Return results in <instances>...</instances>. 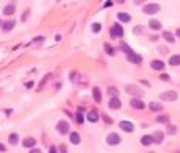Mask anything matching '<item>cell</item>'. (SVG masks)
<instances>
[{"instance_id": "obj_1", "label": "cell", "mask_w": 180, "mask_h": 153, "mask_svg": "<svg viewBox=\"0 0 180 153\" xmlns=\"http://www.w3.org/2000/svg\"><path fill=\"white\" fill-rule=\"evenodd\" d=\"M110 35H112V38H123V35H125V29H123L121 22H115L113 26H112Z\"/></svg>"}, {"instance_id": "obj_2", "label": "cell", "mask_w": 180, "mask_h": 153, "mask_svg": "<svg viewBox=\"0 0 180 153\" xmlns=\"http://www.w3.org/2000/svg\"><path fill=\"white\" fill-rule=\"evenodd\" d=\"M159 5L158 3H147L145 7L142 8V13H145V14H156V13H159Z\"/></svg>"}, {"instance_id": "obj_3", "label": "cell", "mask_w": 180, "mask_h": 153, "mask_svg": "<svg viewBox=\"0 0 180 153\" xmlns=\"http://www.w3.org/2000/svg\"><path fill=\"white\" fill-rule=\"evenodd\" d=\"M126 91H128V94L134 96V97H142V96H143V91L139 88V86H135V85H128V86H126Z\"/></svg>"}, {"instance_id": "obj_4", "label": "cell", "mask_w": 180, "mask_h": 153, "mask_svg": "<svg viewBox=\"0 0 180 153\" xmlns=\"http://www.w3.org/2000/svg\"><path fill=\"white\" fill-rule=\"evenodd\" d=\"M56 128H58L59 134H69L70 133V126H69V123H67L66 120H61V121L56 124Z\"/></svg>"}, {"instance_id": "obj_5", "label": "cell", "mask_w": 180, "mask_h": 153, "mask_svg": "<svg viewBox=\"0 0 180 153\" xmlns=\"http://www.w3.org/2000/svg\"><path fill=\"white\" fill-rule=\"evenodd\" d=\"M177 97H179V94L175 91H166V92H161L159 94L161 101H177Z\"/></svg>"}, {"instance_id": "obj_6", "label": "cell", "mask_w": 180, "mask_h": 153, "mask_svg": "<svg viewBox=\"0 0 180 153\" xmlns=\"http://www.w3.org/2000/svg\"><path fill=\"white\" fill-rule=\"evenodd\" d=\"M129 104H131V107H132V109H135V110H143V109H145V104L142 102V99H140V97H132L131 101H129Z\"/></svg>"}, {"instance_id": "obj_7", "label": "cell", "mask_w": 180, "mask_h": 153, "mask_svg": "<svg viewBox=\"0 0 180 153\" xmlns=\"http://www.w3.org/2000/svg\"><path fill=\"white\" fill-rule=\"evenodd\" d=\"M105 140H107L108 145H118V143L121 142V137L118 136L116 133H110V134L107 136V139H105Z\"/></svg>"}, {"instance_id": "obj_8", "label": "cell", "mask_w": 180, "mask_h": 153, "mask_svg": "<svg viewBox=\"0 0 180 153\" xmlns=\"http://www.w3.org/2000/svg\"><path fill=\"white\" fill-rule=\"evenodd\" d=\"M126 58H128V61L132 62V64H140V62H142V56L137 54V53H134V51L128 53V54H126Z\"/></svg>"}, {"instance_id": "obj_9", "label": "cell", "mask_w": 180, "mask_h": 153, "mask_svg": "<svg viewBox=\"0 0 180 153\" xmlns=\"http://www.w3.org/2000/svg\"><path fill=\"white\" fill-rule=\"evenodd\" d=\"M120 128H121L125 133H132L134 131V124H132L131 121H128V120H123V121H120Z\"/></svg>"}, {"instance_id": "obj_10", "label": "cell", "mask_w": 180, "mask_h": 153, "mask_svg": "<svg viewBox=\"0 0 180 153\" xmlns=\"http://www.w3.org/2000/svg\"><path fill=\"white\" fill-rule=\"evenodd\" d=\"M108 107H110L112 110H120L121 109V101L118 97H112L110 101H108Z\"/></svg>"}, {"instance_id": "obj_11", "label": "cell", "mask_w": 180, "mask_h": 153, "mask_svg": "<svg viewBox=\"0 0 180 153\" xmlns=\"http://www.w3.org/2000/svg\"><path fill=\"white\" fill-rule=\"evenodd\" d=\"M35 145H37V140H35L34 137H26V139L22 140V147H26V148H34Z\"/></svg>"}, {"instance_id": "obj_12", "label": "cell", "mask_w": 180, "mask_h": 153, "mask_svg": "<svg viewBox=\"0 0 180 153\" xmlns=\"http://www.w3.org/2000/svg\"><path fill=\"white\" fill-rule=\"evenodd\" d=\"M164 67H166V64H164L163 61H159V59H153L152 61V69L153 70H164Z\"/></svg>"}, {"instance_id": "obj_13", "label": "cell", "mask_w": 180, "mask_h": 153, "mask_svg": "<svg viewBox=\"0 0 180 153\" xmlns=\"http://www.w3.org/2000/svg\"><path fill=\"white\" fill-rule=\"evenodd\" d=\"M14 11H16V5H14V3H8L7 7L3 8V14H5V16H13Z\"/></svg>"}, {"instance_id": "obj_14", "label": "cell", "mask_w": 180, "mask_h": 153, "mask_svg": "<svg viewBox=\"0 0 180 153\" xmlns=\"http://www.w3.org/2000/svg\"><path fill=\"white\" fill-rule=\"evenodd\" d=\"M0 26H2V29H3V31H11V29L14 27V26H16V21H13V19H10V21H5V22H2L0 24Z\"/></svg>"}, {"instance_id": "obj_15", "label": "cell", "mask_w": 180, "mask_h": 153, "mask_svg": "<svg viewBox=\"0 0 180 153\" xmlns=\"http://www.w3.org/2000/svg\"><path fill=\"white\" fill-rule=\"evenodd\" d=\"M148 27L152 29V31H161V22H159L158 19H150V22H148Z\"/></svg>"}, {"instance_id": "obj_16", "label": "cell", "mask_w": 180, "mask_h": 153, "mask_svg": "<svg viewBox=\"0 0 180 153\" xmlns=\"http://www.w3.org/2000/svg\"><path fill=\"white\" fill-rule=\"evenodd\" d=\"M70 142H72L73 145H78V143L81 142V137H80V134L75 133V131H73V133H70Z\"/></svg>"}, {"instance_id": "obj_17", "label": "cell", "mask_w": 180, "mask_h": 153, "mask_svg": "<svg viewBox=\"0 0 180 153\" xmlns=\"http://www.w3.org/2000/svg\"><path fill=\"white\" fill-rule=\"evenodd\" d=\"M86 118H88V121H91V123H97V121H99V115H97V112H94V110H91V112L88 113Z\"/></svg>"}, {"instance_id": "obj_18", "label": "cell", "mask_w": 180, "mask_h": 153, "mask_svg": "<svg viewBox=\"0 0 180 153\" xmlns=\"http://www.w3.org/2000/svg\"><path fill=\"white\" fill-rule=\"evenodd\" d=\"M118 19H120V22H129L131 21V14L121 11V13H118Z\"/></svg>"}, {"instance_id": "obj_19", "label": "cell", "mask_w": 180, "mask_h": 153, "mask_svg": "<svg viewBox=\"0 0 180 153\" xmlns=\"http://www.w3.org/2000/svg\"><path fill=\"white\" fill-rule=\"evenodd\" d=\"M153 142H156V143H161L163 142V139H164V134L161 133V131H156L155 134H153Z\"/></svg>"}, {"instance_id": "obj_20", "label": "cell", "mask_w": 180, "mask_h": 153, "mask_svg": "<svg viewBox=\"0 0 180 153\" xmlns=\"http://www.w3.org/2000/svg\"><path fill=\"white\" fill-rule=\"evenodd\" d=\"M163 38H164L166 41H169V43H174V41H175V37H174V34H172V32H167V31L163 32Z\"/></svg>"}, {"instance_id": "obj_21", "label": "cell", "mask_w": 180, "mask_h": 153, "mask_svg": "<svg viewBox=\"0 0 180 153\" xmlns=\"http://www.w3.org/2000/svg\"><path fill=\"white\" fill-rule=\"evenodd\" d=\"M169 65H180V54H174L169 58Z\"/></svg>"}, {"instance_id": "obj_22", "label": "cell", "mask_w": 180, "mask_h": 153, "mask_svg": "<svg viewBox=\"0 0 180 153\" xmlns=\"http://www.w3.org/2000/svg\"><path fill=\"white\" fill-rule=\"evenodd\" d=\"M93 97L96 102H101L102 101V96H101V89L99 88H93Z\"/></svg>"}, {"instance_id": "obj_23", "label": "cell", "mask_w": 180, "mask_h": 153, "mask_svg": "<svg viewBox=\"0 0 180 153\" xmlns=\"http://www.w3.org/2000/svg\"><path fill=\"white\" fill-rule=\"evenodd\" d=\"M150 110H153V112H161V110H163V105L158 104V102H150Z\"/></svg>"}, {"instance_id": "obj_24", "label": "cell", "mask_w": 180, "mask_h": 153, "mask_svg": "<svg viewBox=\"0 0 180 153\" xmlns=\"http://www.w3.org/2000/svg\"><path fill=\"white\" fill-rule=\"evenodd\" d=\"M8 142L11 143V145H16L18 142H19V136H18L16 133H13V134H10V137H8Z\"/></svg>"}, {"instance_id": "obj_25", "label": "cell", "mask_w": 180, "mask_h": 153, "mask_svg": "<svg viewBox=\"0 0 180 153\" xmlns=\"http://www.w3.org/2000/svg\"><path fill=\"white\" fill-rule=\"evenodd\" d=\"M140 142H142V145H152V143H153V137L152 136H143L142 139H140Z\"/></svg>"}, {"instance_id": "obj_26", "label": "cell", "mask_w": 180, "mask_h": 153, "mask_svg": "<svg viewBox=\"0 0 180 153\" xmlns=\"http://www.w3.org/2000/svg\"><path fill=\"white\" fill-rule=\"evenodd\" d=\"M120 50H123V51H125V53H126V54H128V53H131V51H132V48L129 46L128 43H125V41H121V43H120Z\"/></svg>"}, {"instance_id": "obj_27", "label": "cell", "mask_w": 180, "mask_h": 153, "mask_svg": "<svg viewBox=\"0 0 180 153\" xmlns=\"http://www.w3.org/2000/svg\"><path fill=\"white\" fill-rule=\"evenodd\" d=\"M156 123H169V115H159V116H156Z\"/></svg>"}, {"instance_id": "obj_28", "label": "cell", "mask_w": 180, "mask_h": 153, "mask_svg": "<svg viewBox=\"0 0 180 153\" xmlns=\"http://www.w3.org/2000/svg\"><path fill=\"white\" fill-rule=\"evenodd\" d=\"M107 92L112 96V97H118V94H120V92H118V89H116V88H113V86H110V88L107 89Z\"/></svg>"}, {"instance_id": "obj_29", "label": "cell", "mask_w": 180, "mask_h": 153, "mask_svg": "<svg viewBox=\"0 0 180 153\" xmlns=\"http://www.w3.org/2000/svg\"><path fill=\"white\" fill-rule=\"evenodd\" d=\"M91 29H93L94 34H99V32H101V29H102V24H101V22H94Z\"/></svg>"}, {"instance_id": "obj_30", "label": "cell", "mask_w": 180, "mask_h": 153, "mask_svg": "<svg viewBox=\"0 0 180 153\" xmlns=\"http://www.w3.org/2000/svg\"><path fill=\"white\" fill-rule=\"evenodd\" d=\"M104 48H105V51H107L108 56H113V54H115V50H113V48H112L108 43H104Z\"/></svg>"}, {"instance_id": "obj_31", "label": "cell", "mask_w": 180, "mask_h": 153, "mask_svg": "<svg viewBox=\"0 0 180 153\" xmlns=\"http://www.w3.org/2000/svg\"><path fill=\"white\" fill-rule=\"evenodd\" d=\"M75 120H76V123H78V124H81V123L85 121V116H83V113H81V112H76V115H75Z\"/></svg>"}, {"instance_id": "obj_32", "label": "cell", "mask_w": 180, "mask_h": 153, "mask_svg": "<svg viewBox=\"0 0 180 153\" xmlns=\"http://www.w3.org/2000/svg\"><path fill=\"white\" fill-rule=\"evenodd\" d=\"M49 77H51V75H45V77H43V80H42V83H40V85H38V89H43V86H45V83L46 82H48V78H49Z\"/></svg>"}, {"instance_id": "obj_33", "label": "cell", "mask_w": 180, "mask_h": 153, "mask_svg": "<svg viewBox=\"0 0 180 153\" xmlns=\"http://www.w3.org/2000/svg\"><path fill=\"white\" fill-rule=\"evenodd\" d=\"M134 34H135V35L143 34V27H142V26H135V27H134Z\"/></svg>"}, {"instance_id": "obj_34", "label": "cell", "mask_w": 180, "mask_h": 153, "mask_svg": "<svg viewBox=\"0 0 180 153\" xmlns=\"http://www.w3.org/2000/svg\"><path fill=\"white\" fill-rule=\"evenodd\" d=\"M167 133H169V134H175V133H177L175 126H174V124H169V126H167Z\"/></svg>"}, {"instance_id": "obj_35", "label": "cell", "mask_w": 180, "mask_h": 153, "mask_svg": "<svg viewBox=\"0 0 180 153\" xmlns=\"http://www.w3.org/2000/svg\"><path fill=\"white\" fill-rule=\"evenodd\" d=\"M159 78H161V80H164V82H169V78H171V77H169L167 73H161V77H159Z\"/></svg>"}, {"instance_id": "obj_36", "label": "cell", "mask_w": 180, "mask_h": 153, "mask_svg": "<svg viewBox=\"0 0 180 153\" xmlns=\"http://www.w3.org/2000/svg\"><path fill=\"white\" fill-rule=\"evenodd\" d=\"M102 120H104L105 123H108V124H112V118H108V116L105 115V113H104V115H102Z\"/></svg>"}, {"instance_id": "obj_37", "label": "cell", "mask_w": 180, "mask_h": 153, "mask_svg": "<svg viewBox=\"0 0 180 153\" xmlns=\"http://www.w3.org/2000/svg\"><path fill=\"white\" fill-rule=\"evenodd\" d=\"M59 153H67V148H66V145H61V147H59Z\"/></svg>"}, {"instance_id": "obj_38", "label": "cell", "mask_w": 180, "mask_h": 153, "mask_svg": "<svg viewBox=\"0 0 180 153\" xmlns=\"http://www.w3.org/2000/svg\"><path fill=\"white\" fill-rule=\"evenodd\" d=\"M3 152H7V147L3 143H0V153H3Z\"/></svg>"}, {"instance_id": "obj_39", "label": "cell", "mask_w": 180, "mask_h": 153, "mask_svg": "<svg viewBox=\"0 0 180 153\" xmlns=\"http://www.w3.org/2000/svg\"><path fill=\"white\" fill-rule=\"evenodd\" d=\"M49 153H58V148H56V147L53 145L51 148H49Z\"/></svg>"}, {"instance_id": "obj_40", "label": "cell", "mask_w": 180, "mask_h": 153, "mask_svg": "<svg viewBox=\"0 0 180 153\" xmlns=\"http://www.w3.org/2000/svg\"><path fill=\"white\" fill-rule=\"evenodd\" d=\"M29 153H42V150H38V148H32Z\"/></svg>"}, {"instance_id": "obj_41", "label": "cell", "mask_w": 180, "mask_h": 153, "mask_svg": "<svg viewBox=\"0 0 180 153\" xmlns=\"http://www.w3.org/2000/svg\"><path fill=\"white\" fill-rule=\"evenodd\" d=\"M143 2H145V0H134L135 5H140V3H143Z\"/></svg>"}, {"instance_id": "obj_42", "label": "cell", "mask_w": 180, "mask_h": 153, "mask_svg": "<svg viewBox=\"0 0 180 153\" xmlns=\"http://www.w3.org/2000/svg\"><path fill=\"white\" fill-rule=\"evenodd\" d=\"M27 16H29V14H27V11H26V13L22 14V21H26V19H27Z\"/></svg>"}, {"instance_id": "obj_43", "label": "cell", "mask_w": 180, "mask_h": 153, "mask_svg": "<svg viewBox=\"0 0 180 153\" xmlns=\"http://www.w3.org/2000/svg\"><path fill=\"white\" fill-rule=\"evenodd\" d=\"M26 86H27V88H32V86H34V83L29 82V83H26Z\"/></svg>"}, {"instance_id": "obj_44", "label": "cell", "mask_w": 180, "mask_h": 153, "mask_svg": "<svg viewBox=\"0 0 180 153\" xmlns=\"http://www.w3.org/2000/svg\"><path fill=\"white\" fill-rule=\"evenodd\" d=\"M175 35H177V37L180 38V27H179V29H177V31H175Z\"/></svg>"}, {"instance_id": "obj_45", "label": "cell", "mask_w": 180, "mask_h": 153, "mask_svg": "<svg viewBox=\"0 0 180 153\" xmlns=\"http://www.w3.org/2000/svg\"><path fill=\"white\" fill-rule=\"evenodd\" d=\"M150 153H155V152H150Z\"/></svg>"}]
</instances>
